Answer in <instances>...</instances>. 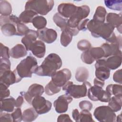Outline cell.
<instances>
[{
  "label": "cell",
  "instance_id": "obj_1",
  "mask_svg": "<svg viewBox=\"0 0 122 122\" xmlns=\"http://www.w3.org/2000/svg\"><path fill=\"white\" fill-rule=\"evenodd\" d=\"M62 66L61 57L56 53L49 54L38 67L35 73L40 76H51Z\"/></svg>",
  "mask_w": 122,
  "mask_h": 122
},
{
  "label": "cell",
  "instance_id": "obj_2",
  "mask_svg": "<svg viewBox=\"0 0 122 122\" xmlns=\"http://www.w3.org/2000/svg\"><path fill=\"white\" fill-rule=\"evenodd\" d=\"M87 29L95 38L101 37L108 41L114 33V28L108 23L102 22L94 20H89L87 25Z\"/></svg>",
  "mask_w": 122,
  "mask_h": 122
},
{
  "label": "cell",
  "instance_id": "obj_3",
  "mask_svg": "<svg viewBox=\"0 0 122 122\" xmlns=\"http://www.w3.org/2000/svg\"><path fill=\"white\" fill-rule=\"evenodd\" d=\"M37 61L35 58L30 55L23 59L17 66L15 70L21 78H31L38 68Z\"/></svg>",
  "mask_w": 122,
  "mask_h": 122
},
{
  "label": "cell",
  "instance_id": "obj_4",
  "mask_svg": "<svg viewBox=\"0 0 122 122\" xmlns=\"http://www.w3.org/2000/svg\"><path fill=\"white\" fill-rule=\"evenodd\" d=\"M91 86L89 81L83 82L81 85H75L72 81H68L62 86V90L72 98L78 99L86 96L88 90Z\"/></svg>",
  "mask_w": 122,
  "mask_h": 122
},
{
  "label": "cell",
  "instance_id": "obj_5",
  "mask_svg": "<svg viewBox=\"0 0 122 122\" xmlns=\"http://www.w3.org/2000/svg\"><path fill=\"white\" fill-rule=\"evenodd\" d=\"M21 22L19 18L11 14L8 16H0V29L2 34L5 36L17 35V24Z\"/></svg>",
  "mask_w": 122,
  "mask_h": 122
},
{
  "label": "cell",
  "instance_id": "obj_6",
  "mask_svg": "<svg viewBox=\"0 0 122 122\" xmlns=\"http://www.w3.org/2000/svg\"><path fill=\"white\" fill-rule=\"evenodd\" d=\"M54 2L52 0H33L26 2L25 10H30L41 15L47 14L53 8Z\"/></svg>",
  "mask_w": 122,
  "mask_h": 122
},
{
  "label": "cell",
  "instance_id": "obj_7",
  "mask_svg": "<svg viewBox=\"0 0 122 122\" xmlns=\"http://www.w3.org/2000/svg\"><path fill=\"white\" fill-rule=\"evenodd\" d=\"M121 42V37L116 36L114 33L106 42L102 44L100 47L104 52V57L106 58L122 53Z\"/></svg>",
  "mask_w": 122,
  "mask_h": 122
},
{
  "label": "cell",
  "instance_id": "obj_8",
  "mask_svg": "<svg viewBox=\"0 0 122 122\" xmlns=\"http://www.w3.org/2000/svg\"><path fill=\"white\" fill-rule=\"evenodd\" d=\"M94 117L100 122H113L116 121V114L109 106L97 107L93 112Z\"/></svg>",
  "mask_w": 122,
  "mask_h": 122
},
{
  "label": "cell",
  "instance_id": "obj_9",
  "mask_svg": "<svg viewBox=\"0 0 122 122\" xmlns=\"http://www.w3.org/2000/svg\"><path fill=\"white\" fill-rule=\"evenodd\" d=\"M104 52L101 47H91L90 49L83 51L81 54L82 61L87 64H92L104 57Z\"/></svg>",
  "mask_w": 122,
  "mask_h": 122
},
{
  "label": "cell",
  "instance_id": "obj_10",
  "mask_svg": "<svg viewBox=\"0 0 122 122\" xmlns=\"http://www.w3.org/2000/svg\"><path fill=\"white\" fill-rule=\"evenodd\" d=\"M87 95L92 101H100L104 102H108L111 98V96L103 90L102 87L95 85L91 86L88 89Z\"/></svg>",
  "mask_w": 122,
  "mask_h": 122
},
{
  "label": "cell",
  "instance_id": "obj_11",
  "mask_svg": "<svg viewBox=\"0 0 122 122\" xmlns=\"http://www.w3.org/2000/svg\"><path fill=\"white\" fill-rule=\"evenodd\" d=\"M31 105L39 114H42L49 112L52 106L51 102L42 96L34 97L31 102Z\"/></svg>",
  "mask_w": 122,
  "mask_h": 122
},
{
  "label": "cell",
  "instance_id": "obj_12",
  "mask_svg": "<svg viewBox=\"0 0 122 122\" xmlns=\"http://www.w3.org/2000/svg\"><path fill=\"white\" fill-rule=\"evenodd\" d=\"M44 92V89L41 84L33 83L29 88L27 92H21L20 94L24 98L29 104L31 105L32 99L37 96H41Z\"/></svg>",
  "mask_w": 122,
  "mask_h": 122
},
{
  "label": "cell",
  "instance_id": "obj_13",
  "mask_svg": "<svg viewBox=\"0 0 122 122\" xmlns=\"http://www.w3.org/2000/svg\"><path fill=\"white\" fill-rule=\"evenodd\" d=\"M71 71L67 68H64L56 71L51 77V81L57 86L62 87L71 79Z\"/></svg>",
  "mask_w": 122,
  "mask_h": 122
},
{
  "label": "cell",
  "instance_id": "obj_14",
  "mask_svg": "<svg viewBox=\"0 0 122 122\" xmlns=\"http://www.w3.org/2000/svg\"><path fill=\"white\" fill-rule=\"evenodd\" d=\"M18 74L16 71L14 69L13 71L8 70L0 74V83H2L9 87L10 85L18 83L21 80Z\"/></svg>",
  "mask_w": 122,
  "mask_h": 122
},
{
  "label": "cell",
  "instance_id": "obj_15",
  "mask_svg": "<svg viewBox=\"0 0 122 122\" xmlns=\"http://www.w3.org/2000/svg\"><path fill=\"white\" fill-rule=\"evenodd\" d=\"M72 100V97L67 94L60 96L53 103L56 112L59 113L67 112L68 109V105Z\"/></svg>",
  "mask_w": 122,
  "mask_h": 122
},
{
  "label": "cell",
  "instance_id": "obj_16",
  "mask_svg": "<svg viewBox=\"0 0 122 122\" xmlns=\"http://www.w3.org/2000/svg\"><path fill=\"white\" fill-rule=\"evenodd\" d=\"M95 74L96 78L104 81L110 76V70L105 65V59H100L96 61L95 64Z\"/></svg>",
  "mask_w": 122,
  "mask_h": 122
},
{
  "label": "cell",
  "instance_id": "obj_17",
  "mask_svg": "<svg viewBox=\"0 0 122 122\" xmlns=\"http://www.w3.org/2000/svg\"><path fill=\"white\" fill-rule=\"evenodd\" d=\"M38 38L43 42L48 44L53 42L57 38V32L52 29L44 28L37 30Z\"/></svg>",
  "mask_w": 122,
  "mask_h": 122
},
{
  "label": "cell",
  "instance_id": "obj_18",
  "mask_svg": "<svg viewBox=\"0 0 122 122\" xmlns=\"http://www.w3.org/2000/svg\"><path fill=\"white\" fill-rule=\"evenodd\" d=\"M78 6L71 3H62L58 7V13L67 19L72 17L77 11Z\"/></svg>",
  "mask_w": 122,
  "mask_h": 122
},
{
  "label": "cell",
  "instance_id": "obj_19",
  "mask_svg": "<svg viewBox=\"0 0 122 122\" xmlns=\"http://www.w3.org/2000/svg\"><path fill=\"white\" fill-rule=\"evenodd\" d=\"M106 19L107 23L110 24L114 28H116L118 31L120 33H122V19L121 13H109L106 16Z\"/></svg>",
  "mask_w": 122,
  "mask_h": 122
},
{
  "label": "cell",
  "instance_id": "obj_20",
  "mask_svg": "<svg viewBox=\"0 0 122 122\" xmlns=\"http://www.w3.org/2000/svg\"><path fill=\"white\" fill-rule=\"evenodd\" d=\"M105 65L110 70H115L122 64V53L105 58Z\"/></svg>",
  "mask_w": 122,
  "mask_h": 122
},
{
  "label": "cell",
  "instance_id": "obj_21",
  "mask_svg": "<svg viewBox=\"0 0 122 122\" xmlns=\"http://www.w3.org/2000/svg\"><path fill=\"white\" fill-rule=\"evenodd\" d=\"M38 37L37 31L30 30L21 39V41L26 48L27 51H30L32 44L35 42Z\"/></svg>",
  "mask_w": 122,
  "mask_h": 122
},
{
  "label": "cell",
  "instance_id": "obj_22",
  "mask_svg": "<svg viewBox=\"0 0 122 122\" xmlns=\"http://www.w3.org/2000/svg\"><path fill=\"white\" fill-rule=\"evenodd\" d=\"M30 51L32 54L36 57L41 58L43 57L45 54V44L41 41H36L32 44Z\"/></svg>",
  "mask_w": 122,
  "mask_h": 122
},
{
  "label": "cell",
  "instance_id": "obj_23",
  "mask_svg": "<svg viewBox=\"0 0 122 122\" xmlns=\"http://www.w3.org/2000/svg\"><path fill=\"white\" fill-rule=\"evenodd\" d=\"M15 102L16 100L12 97L0 100V112H12L15 107Z\"/></svg>",
  "mask_w": 122,
  "mask_h": 122
},
{
  "label": "cell",
  "instance_id": "obj_24",
  "mask_svg": "<svg viewBox=\"0 0 122 122\" xmlns=\"http://www.w3.org/2000/svg\"><path fill=\"white\" fill-rule=\"evenodd\" d=\"M10 54L12 58L19 59L26 56L27 51L24 45L17 44L10 50Z\"/></svg>",
  "mask_w": 122,
  "mask_h": 122
},
{
  "label": "cell",
  "instance_id": "obj_25",
  "mask_svg": "<svg viewBox=\"0 0 122 122\" xmlns=\"http://www.w3.org/2000/svg\"><path fill=\"white\" fill-rule=\"evenodd\" d=\"M37 13L32 10H25L21 12L19 16V19L20 21L24 23H29L32 22V20L34 17L37 15Z\"/></svg>",
  "mask_w": 122,
  "mask_h": 122
},
{
  "label": "cell",
  "instance_id": "obj_26",
  "mask_svg": "<svg viewBox=\"0 0 122 122\" xmlns=\"http://www.w3.org/2000/svg\"><path fill=\"white\" fill-rule=\"evenodd\" d=\"M39 114L33 107L25 110L22 113V120L24 122H32L38 117Z\"/></svg>",
  "mask_w": 122,
  "mask_h": 122
},
{
  "label": "cell",
  "instance_id": "obj_27",
  "mask_svg": "<svg viewBox=\"0 0 122 122\" xmlns=\"http://www.w3.org/2000/svg\"><path fill=\"white\" fill-rule=\"evenodd\" d=\"M122 96H114L111 97L108 102V105L114 112H117L122 108Z\"/></svg>",
  "mask_w": 122,
  "mask_h": 122
},
{
  "label": "cell",
  "instance_id": "obj_28",
  "mask_svg": "<svg viewBox=\"0 0 122 122\" xmlns=\"http://www.w3.org/2000/svg\"><path fill=\"white\" fill-rule=\"evenodd\" d=\"M89 72L88 69L84 67H80L76 71L75 78L79 82H84L88 79Z\"/></svg>",
  "mask_w": 122,
  "mask_h": 122
},
{
  "label": "cell",
  "instance_id": "obj_29",
  "mask_svg": "<svg viewBox=\"0 0 122 122\" xmlns=\"http://www.w3.org/2000/svg\"><path fill=\"white\" fill-rule=\"evenodd\" d=\"M53 20L56 25L61 29V31L65 30L68 27V20L61 16L59 13H56L53 15Z\"/></svg>",
  "mask_w": 122,
  "mask_h": 122
},
{
  "label": "cell",
  "instance_id": "obj_30",
  "mask_svg": "<svg viewBox=\"0 0 122 122\" xmlns=\"http://www.w3.org/2000/svg\"><path fill=\"white\" fill-rule=\"evenodd\" d=\"M73 35L67 28L62 31L61 35L60 42L63 47H67L71 41Z\"/></svg>",
  "mask_w": 122,
  "mask_h": 122
},
{
  "label": "cell",
  "instance_id": "obj_31",
  "mask_svg": "<svg viewBox=\"0 0 122 122\" xmlns=\"http://www.w3.org/2000/svg\"><path fill=\"white\" fill-rule=\"evenodd\" d=\"M105 91L111 96L112 95L122 96V86L121 84H109L106 87Z\"/></svg>",
  "mask_w": 122,
  "mask_h": 122
},
{
  "label": "cell",
  "instance_id": "obj_32",
  "mask_svg": "<svg viewBox=\"0 0 122 122\" xmlns=\"http://www.w3.org/2000/svg\"><path fill=\"white\" fill-rule=\"evenodd\" d=\"M107 12L105 8L102 6H98L93 17V20L104 22Z\"/></svg>",
  "mask_w": 122,
  "mask_h": 122
},
{
  "label": "cell",
  "instance_id": "obj_33",
  "mask_svg": "<svg viewBox=\"0 0 122 122\" xmlns=\"http://www.w3.org/2000/svg\"><path fill=\"white\" fill-rule=\"evenodd\" d=\"M33 26L38 30L44 29L47 25L46 19L42 16H36L32 20Z\"/></svg>",
  "mask_w": 122,
  "mask_h": 122
},
{
  "label": "cell",
  "instance_id": "obj_34",
  "mask_svg": "<svg viewBox=\"0 0 122 122\" xmlns=\"http://www.w3.org/2000/svg\"><path fill=\"white\" fill-rule=\"evenodd\" d=\"M12 7L9 2L6 0H0V13L1 16H8L11 15Z\"/></svg>",
  "mask_w": 122,
  "mask_h": 122
},
{
  "label": "cell",
  "instance_id": "obj_35",
  "mask_svg": "<svg viewBox=\"0 0 122 122\" xmlns=\"http://www.w3.org/2000/svg\"><path fill=\"white\" fill-rule=\"evenodd\" d=\"M104 3L109 9L119 11L122 10V1L121 0H104Z\"/></svg>",
  "mask_w": 122,
  "mask_h": 122
},
{
  "label": "cell",
  "instance_id": "obj_36",
  "mask_svg": "<svg viewBox=\"0 0 122 122\" xmlns=\"http://www.w3.org/2000/svg\"><path fill=\"white\" fill-rule=\"evenodd\" d=\"M61 87H59L55 85L53 82L51 81L45 87L44 91L45 93L49 96L56 94L61 91Z\"/></svg>",
  "mask_w": 122,
  "mask_h": 122
},
{
  "label": "cell",
  "instance_id": "obj_37",
  "mask_svg": "<svg viewBox=\"0 0 122 122\" xmlns=\"http://www.w3.org/2000/svg\"><path fill=\"white\" fill-rule=\"evenodd\" d=\"M79 122H93L94 121L92 119V115L90 111L87 110H82L79 114Z\"/></svg>",
  "mask_w": 122,
  "mask_h": 122
},
{
  "label": "cell",
  "instance_id": "obj_38",
  "mask_svg": "<svg viewBox=\"0 0 122 122\" xmlns=\"http://www.w3.org/2000/svg\"><path fill=\"white\" fill-rule=\"evenodd\" d=\"M17 28V36H25V34L30 30L29 28L25 25V24L20 22L16 25Z\"/></svg>",
  "mask_w": 122,
  "mask_h": 122
},
{
  "label": "cell",
  "instance_id": "obj_39",
  "mask_svg": "<svg viewBox=\"0 0 122 122\" xmlns=\"http://www.w3.org/2000/svg\"><path fill=\"white\" fill-rule=\"evenodd\" d=\"M0 62V74L6 71L10 70L11 64L9 59L1 57Z\"/></svg>",
  "mask_w": 122,
  "mask_h": 122
},
{
  "label": "cell",
  "instance_id": "obj_40",
  "mask_svg": "<svg viewBox=\"0 0 122 122\" xmlns=\"http://www.w3.org/2000/svg\"><path fill=\"white\" fill-rule=\"evenodd\" d=\"M78 49L81 51H84L91 48L92 45L90 42L87 40H81L77 43Z\"/></svg>",
  "mask_w": 122,
  "mask_h": 122
},
{
  "label": "cell",
  "instance_id": "obj_41",
  "mask_svg": "<svg viewBox=\"0 0 122 122\" xmlns=\"http://www.w3.org/2000/svg\"><path fill=\"white\" fill-rule=\"evenodd\" d=\"M13 122H20L22 120V113L20 107H17L11 113Z\"/></svg>",
  "mask_w": 122,
  "mask_h": 122
},
{
  "label": "cell",
  "instance_id": "obj_42",
  "mask_svg": "<svg viewBox=\"0 0 122 122\" xmlns=\"http://www.w3.org/2000/svg\"><path fill=\"white\" fill-rule=\"evenodd\" d=\"M0 99H3L8 97L10 95V91L8 89V87L5 84L0 83Z\"/></svg>",
  "mask_w": 122,
  "mask_h": 122
},
{
  "label": "cell",
  "instance_id": "obj_43",
  "mask_svg": "<svg viewBox=\"0 0 122 122\" xmlns=\"http://www.w3.org/2000/svg\"><path fill=\"white\" fill-rule=\"evenodd\" d=\"M79 106L81 110H87L88 111H90L93 107L92 104L90 102L86 100L80 102Z\"/></svg>",
  "mask_w": 122,
  "mask_h": 122
},
{
  "label": "cell",
  "instance_id": "obj_44",
  "mask_svg": "<svg viewBox=\"0 0 122 122\" xmlns=\"http://www.w3.org/2000/svg\"><path fill=\"white\" fill-rule=\"evenodd\" d=\"M10 51V49L8 47L0 43V56L1 58L9 59Z\"/></svg>",
  "mask_w": 122,
  "mask_h": 122
},
{
  "label": "cell",
  "instance_id": "obj_45",
  "mask_svg": "<svg viewBox=\"0 0 122 122\" xmlns=\"http://www.w3.org/2000/svg\"><path fill=\"white\" fill-rule=\"evenodd\" d=\"M0 122H13L12 117L11 114L5 112H0Z\"/></svg>",
  "mask_w": 122,
  "mask_h": 122
},
{
  "label": "cell",
  "instance_id": "obj_46",
  "mask_svg": "<svg viewBox=\"0 0 122 122\" xmlns=\"http://www.w3.org/2000/svg\"><path fill=\"white\" fill-rule=\"evenodd\" d=\"M122 69H120L116 71L113 74V80L114 81L119 83L120 84L122 83Z\"/></svg>",
  "mask_w": 122,
  "mask_h": 122
},
{
  "label": "cell",
  "instance_id": "obj_47",
  "mask_svg": "<svg viewBox=\"0 0 122 122\" xmlns=\"http://www.w3.org/2000/svg\"><path fill=\"white\" fill-rule=\"evenodd\" d=\"M89 20H90L89 19H85L81 20L78 25V27H77L78 30L79 31L80 30L86 31L87 30V25Z\"/></svg>",
  "mask_w": 122,
  "mask_h": 122
},
{
  "label": "cell",
  "instance_id": "obj_48",
  "mask_svg": "<svg viewBox=\"0 0 122 122\" xmlns=\"http://www.w3.org/2000/svg\"><path fill=\"white\" fill-rule=\"evenodd\" d=\"M57 122H71L72 121L69 115L67 114H62L60 115L57 118Z\"/></svg>",
  "mask_w": 122,
  "mask_h": 122
},
{
  "label": "cell",
  "instance_id": "obj_49",
  "mask_svg": "<svg viewBox=\"0 0 122 122\" xmlns=\"http://www.w3.org/2000/svg\"><path fill=\"white\" fill-rule=\"evenodd\" d=\"M24 102L23 97L21 95L18 96V97L16 99L15 102V107H20L21 105L23 104Z\"/></svg>",
  "mask_w": 122,
  "mask_h": 122
},
{
  "label": "cell",
  "instance_id": "obj_50",
  "mask_svg": "<svg viewBox=\"0 0 122 122\" xmlns=\"http://www.w3.org/2000/svg\"><path fill=\"white\" fill-rule=\"evenodd\" d=\"M79 114H80V112H79V111L78 109H75L72 111V116L73 119L75 122H79Z\"/></svg>",
  "mask_w": 122,
  "mask_h": 122
},
{
  "label": "cell",
  "instance_id": "obj_51",
  "mask_svg": "<svg viewBox=\"0 0 122 122\" xmlns=\"http://www.w3.org/2000/svg\"><path fill=\"white\" fill-rule=\"evenodd\" d=\"M93 84H94V85L103 87L104 85V81H101V80L97 79V78H96L94 79Z\"/></svg>",
  "mask_w": 122,
  "mask_h": 122
},
{
  "label": "cell",
  "instance_id": "obj_52",
  "mask_svg": "<svg viewBox=\"0 0 122 122\" xmlns=\"http://www.w3.org/2000/svg\"><path fill=\"white\" fill-rule=\"evenodd\" d=\"M116 121L117 122H121L122 120V113H121L120 115H119L117 118H116Z\"/></svg>",
  "mask_w": 122,
  "mask_h": 122
}]
</instances>
